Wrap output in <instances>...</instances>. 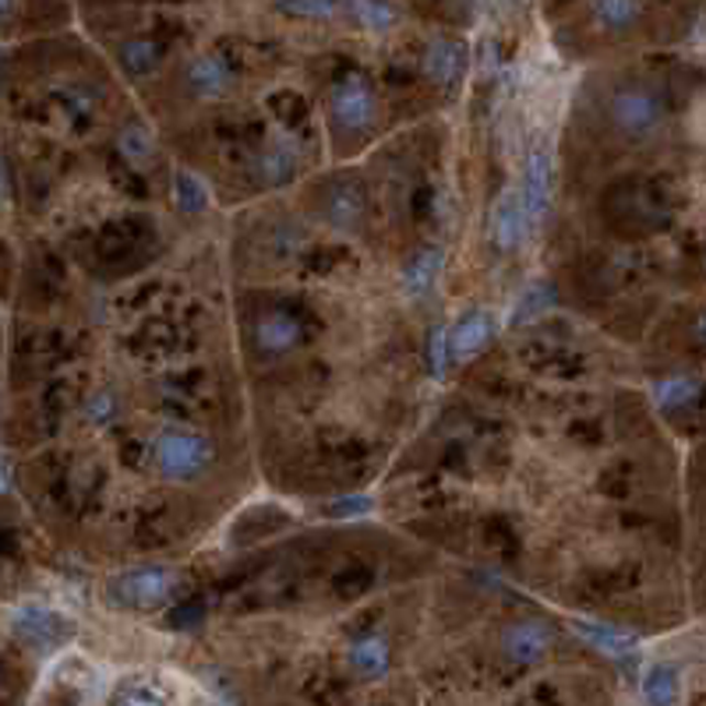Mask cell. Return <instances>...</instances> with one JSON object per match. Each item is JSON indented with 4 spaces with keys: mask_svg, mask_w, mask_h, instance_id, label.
Instances as JSON below:
<instances>
[{
    "mask_svg": "<svg viewBox=\"0 0 706 706\" xmlns=\"http://www.w3.org/2000/svg\"><path fill=\"white\" fill-rule=\"evenodd\" d=\"M212 463V445L198 434H166L159 442V470L170 481H191Z\"/></svg>",
    "mask_w": 706,
    "mask_h": 706,
    "instance_id": "cell-1",
    "label": "cell"
},
{
    "mask_svg": "<svg viewBox=\"0 0 706 706\" xmlns=\"http://www.w3.org/2000/svg\"><path fill=\"white\" fill-rule=\"evenodd\" d=\"M611 117L626 134H647L658 128V121L664 117V103L661 96L650 89H626L615 96Z\"/></svg>",
    "mask_w": 706,
    "mask_h": 706,
    "instance_id": "cell-2",
    "label": "cell"
},
{
    "mask_svg": "<svg viewBox=\"0 0 706 706\" xmlns=\"http://www.w3.org/2000/svg\"><path fill=\"white\" fill-rule=\"evenodd\" d=\"M174 576L166 569H139V573H128L121 580H113L110 594H117V600L128 604V608H153L170 591Z\"/></svg>",
    "mask_w": 706,
    "mask_h": 706,
    "instance_id": "cell-3",
    "label": "cell"
},
{
    "mask_svg": "<svg viewBox=\"0 0 706 706\" xmlns=\"http://www.w3.org/2000/svg\"><path fill=\"white\" fill-rule=\"evenodd\" d=\"M332 110H335V121L346 131H364L367 121H372V92H367L361 81H343V86L332 92Z\"/></svg>",
    "mask_w": 706,
    "mask_h": 706,
    "instance_id": "cell-4",
    "label": "cell"
},
{
    "mask_svg": "<svg viewBox=\"0 0 706 706\" xmlns=\"http://www.w3.org/2000/svg\"><path fill=\"white\" fill-rule=\"evenodd\" d=\"M551 647V629L537 626V621H519L506 636V650L512 661H537Z\"/></svg>",
    "mask_w": 706,
    "mask_h": 706,
    "instance_id": "cell-5",
    "label": "cell"
},
{
    "mask_svg": "<svg viewBox=\"0 0 706 706\" xmlns=\"http://www.w3.org/2000/svg\"><path fill=\"white\" fill-rule=\"evenodd\" d=\"M300 332H305V329H300V322L294 315H268L265 322L258 326V343H262L265 353H283V350L297 346Z\"/></svg>",
    "mask_w": 706,
    "mask_h": 706,
    "instance_id": "cell-6",
    "label": "cell"
},
{
    "mask_svg": "<svg viewBox=\"0 0 706 706\" xmlns=\"http://www.w3.org/2000/svg\"><path fill=\"white\" fill-rule=\"evenodd\" d=\"M487 335H492V318L487 315H470V318H463V322L452 329V350L456 353H470V350H477Z\"/></svg>",
    "mask_w": 706,
    "mask_h": 706,
    "instance_id": "cell-7",
    "label": "cell"
},
{
    "mask_svg": "<svg viewBox=\"0 0 706 706\" xmlns=\"http://www.w3.org/2000/svg\"><path fill=\"white\" fill-rule=\"evenodd\" d=\"M350 661H353V668L361 671V675L375 679V675H382L385 668H389V653H385V643H378V640H364V643L353 647Z\"/></svg>",
    "mask_w": 706,
    "mask_h": 706,
    "instance_id": "cell-8",
    "label": "cell"
},
{
    "mask_svg": "<svg viewBox=\"0 0 706 706\" xmlns=\"http://www.w3.org/2000/svg\"><path fill=\"white\" fill-rule=\"evenodd\" d=\"M188 81L201 92H220L227 86V67L220 60H191L188 67Z\"/></svg>",
    "mask_w": 706,
    "mask_h": 706,
    "instance_id": "cell-9",
    "label": "cell"
},
{
    "mask_svg": "<svg viewBox=\"0 0 706 706\" xmlns=\"http://www.w3.org/2000/svg\"><path fill=\"white\" fill-rule=\"evenodd\" d=\"M647 696L650 699H658V703H671L679 693H675V671L671 668H653L650 671V679H647Z\"/></svg>",
    "mask_w": 706,
    "mask_h": 706,
    "instance_id": "cell-10",
    "label": "cell"
},
{
    "mask_svg": "<svg viewBox=\"0 0 706 706\" xmlns=\"http://www.w3.org/2000/svg\"><path fill=\"white\" fill-rule=\"evenodd\" d=\"M519 227H523V216H519V206L516 201H506V206L498 209L495 216V233L501 244H512L519 238Z\"/></svg>",
    "mask_w": 706,
    "mask_h": 706,
    "instance_id": "cell-11",
    "label": "cell"
},
{
    "mask_svg": "<svg viewBox=\"0 0 706 706\" xmlns=\"http://www.w3.org/2000/svg\"><path fill=\"white\" fill-rule=\"evenodd\" d=\"M434 268H439V258L428 255V258H417L407 273V287L410 290H428V283L434 279Z\"/></svg>",
    "mask_w": 706,
    "mask_h": 706,
    "instance_id": "cell-12",
    "label": "cell"
},
{
    "mask_svg": "<svg viewBox=\"0 0 706 706\" xmlns=\"http://www.w3.org/2000/svg\"><path fill=\"white\" fill-rule=\"evenodd\" d=\"M177 191H180V201H184V209H198V206H201V191H198V184H195V177H188V174H180V177H177Z\"/></svg>",
    "mask_w": 706,
    "mask_h": 706,
    "instance_id": "cell-13",
    "label": "cell"
},
{
    "mask_svg": "<svg viewBox=\"0 0 706 706\" xmlns=\"http://www.w3.org/2000/svg\"><path fill=\"white\" fill-rule=\"evenodd\" d=\"M699 332H703V340H706V315H703V322H699Z\"/></svg>",
    "mask_w": 706,
    "mask_h": 706,
    "instance_id": "cell-14",
    "label": "cell"
}]
</instances>
